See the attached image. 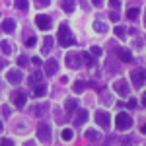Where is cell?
<instances>
[{
  "mask_svg": "<svg viewBox=\"0 0 146 146\" xmlns=\"http://www.w3.org/2000/svg\"><path fill=\"white\" fill-rule=\"evenodd\" d=\"M56 41H58V45H60V47H70V45H74V43H76L74 35L70 33V29H68V23H60V25H58Z\"/></svg>",
  "mask_w": 146,
  "mask_h": 146,
  "instance_id": "obj_1",
  "label": "cell"
},
{
  "mask_svg": "<svg viewBox=\"0 0 146 146\" xmlns=\"http://www.w3.org/2000/svg\"><path fill=\"white\" fill-rule=\"evenodd\" d=\"M115 125H117V129L119 131H127V129H131L133 127V119H131V115L125 111H119L117 113V117H115Z\"/></svg>",
  "mask_w": 146,
  "mask_h": 146,
  "instance_id": "obj_2",
  "label": "cell"
},
{
  "mask_svg": "<svg viewBox=\"0 0 146 146\" xmlns=\"http://www.w3.org/2000/svg\"><path fill=\"white\" fill-rule=\"evenodd\" d=\"M113 90L119 94V98H129L131 96V88H129V84H127V80H115V84H113Z\"/></svg>",
  "mask_w": 146,
  "mask_h": 146,
  "instance_id": "obj_3",
  "label": "cell"
},
{
  "mask_svg": "<svg viewBox=\"0 0 146 146\" xmlns=\"http://www.w3.org/2000/svg\"><path fill=\"white\" fill-rule=\"evenodd\" d=\"M80 64H82V55L80 53H68L66 55V66L68 68H80Z\"/></svg>",
  "mask_w": 146,
  "mask_h": 146,
  "instance_id": "obj_4",
  "label": "cell"
},
{
  "mask_svg": "<svg viewBox=\"0 0 146 146\" xmlns=\"http://www.w3.org/2000/svg\"><path fill=\"white\" fill-rule=\"evenodd\" d=\"M131 82L135 84V88H142L144 86V70H140V68H136L131 72Z\"/></svg>",
  "mask_w": 146,
  "mask_h": 146,
  "instance_id": "obj_5",
  "label": "cell"
},
{
  "mask_svg": "<svg viewBox=\"0 0 146 146\" xmlns=\"http://www.w3.org/2000/svg\"><path fill=\"white\" fill-rule=\"evenodd\" d=\"M37 135H39V140L49 142V140H51V125L49 123H41L39 129H37Z\"/></svg>",
  "mask_w": 146,
  "mask_h": 146,
  "instance_id": "obj_6",
  "label": "cell"
},
{
  "mask_svg": "<svg viewBox=\"0 0 146 146\" xmlns=\"http://www.w3.org/2000/svg\"><path fill=\"white\" fill-rule=\"evenodd\" d=\"M96 123L103 127V129H107L109 125H111V117H109V113L107 111H98L96 113Z\"/></svg>",
  "mask_w": 146,
  "mask_h": 146,
  "instance_id": "obj_7",
  "label": "cell"
},
{
  "mask_svg": "<svg viewBox=\"0 0 146 146\" xmlns=\"http://www.w3.org/2000/svg\"><path fill=\"white\" fill-rule=\"evenodd\" d=\"M35 25H37L39 29L47 31V29L51 27V18L45 16V14H39V16H35Z\"/></svg>",
  "mask_w": 146,
  "mask_h": 146,
  "instance_id": "obj_8",
  "label": "cell"
},
{
  "mask_svg": "<svg viewBox=\"0 0 146 146\" xmlns=\"http://www.w3.org/2000/svg\"><path fill=\"white\" fill-rule=\"evenodd\" d=\"M115 55H117V58H121L123 62H131V60H133V55H131L127 49H121V47L115 49Z\"/></svg>",
  "mask_w": 146,
  "mask_h": 146,
  "instance_id": "obj_9",
  "label": "cell"
},
{
  "mask_svg": "<svg viewBox=\"0 0 146 146\" xmlns=\"http://www.w3.org/2000/svg\"><path fill=\"white\" fill-rule=\"evenodd\" d=\"M6 78H8L10 84H20V82H22V72H20V70H10V72L6 74Z\"/></svg>",
  "mask_w": 146,
  "mask_h": 146,
  "instance_id": "obj_10",
  "label": "cell"
},
{
  "mask_svg": "<svg viewBox=\"0 0 146 146\" xmlns=\"http://www.w3.org/2000/svg\"><path fill=\"white\" fill-rule=\"evenodd\" d=\"M12 101H14V105H16V107H23L27 100H25V94H22V92H16V94L12 96Z\"/></svg>",
  "mask_w": 146,
  "mask_h": 146,
  "instance_id": "obj_11",
  "label": "cell"
},
{
  "mask_svg": "<svg viewBox=\"0 0 146 146\" xmlns=\"http://www.w3.org/2000/svg\"><path fill=\"white\" fill-rule=\"evenodd\" d=\"M56 70H58V62L55 58H51V60L45 62V74H56Z\"/></svg>",
  "mask_w": 146,
  "mask_h": 146,
  "instance_id": "obj_12",
  "label": "cell"
},
{
  "mask_svg": "<svg viewBox=\"0 0 146 146\" xmlns=\"http://www.w3.org/2000/svg\"><path fill=\"white\" fill-rule=\"evenodd\" d=\"M86 138H88V140H92V142H100V140H101V135L98 133V131H94V129H88V131H86Z\"/></svg>",
  "mask_w": 146,
  "mask_h": 146,
  "instance_id": "obj_13",
  "label": "cell"
},
{
  "mask_svg": "<svg viewBox=\"0 0 146 146\" xmlns=\"http://www.w3.org/2000/svg\"><path fill=\"white\" fill-rule=\"evenodd\" d=\"M88 117H90L88 109H80V111H78V115H76V123H78V125L86 123V121H88Z\"/></svg>",
  "mask_w": 146,
  "mask_h": 146,
  "instance_id": "obj_14",
  "label": "cell"
},
{
  "mask_svg": "<svg viewBox=\"0 0 146 146\" xmlns=\"http://www.w3.org/2000/svg\"><path fill=\"white\" fill-rule=\"evenodd\" d=\"M2 29L8 31V33H12V31L16 29V22H14V20H4V22H2Z\"/></svg>",
  "mask_w": 146,
  "mask_h": 146,
  "instance_id": "obj_15",
  "label": "cell"
},
{
  "mask_svg": "<svg viewBox=\"0 0 146 146\" xmlns=\"http://www.w3.org/2000/svg\"><path fill=\"white\" fill-rule=\"evenodd\" d=\"M74 8H76V0H62V10H64V12L70 14Z\"/></svg>",
  "mask_w": 146,
  "mask_h": 146,
  "instance_id": "obj_16",
  "label": "cell"
},
{
  "mask_svg": "<svg viewBox=\"0 0 146 146\" xmlns=\"http://www.w3.org/2000/svg\"><path fill=\"white\" fill-rule=\"evenodd\" d=\"M41 78H43V74L37 70V72H33L31 76H29V80H27V84H31V86H35V84H39L41 82Z\"/></svg>",
  "mask_w": 146,
  "mask_h": 146,
  "instance_id": "obj_17",
  "label": "cell"
},
{
  "mask_svg": "<svg viewBox=\"0 0 146 146\" xmlns=\"http://www.w3.org/2000/svg\"><path fill=\"white\" fill-rule=\"evenodd\" d=\"M53 43H55V39H53V37H45V39H43V55H47V53L51 51Z\"/></svg>",
  "mask_w": 146,
  "mask_h": 146,
  "instance_id": "obj_18",
  "label": "cell"
},
{
  "mask_svg": "<svg viewBox=\"0 0 146 146\" xmlns=\"http://www.w3.org/2000/svg\"><path fill=\"white\" fill-rule=\"evenodd\" d=\"M33 94H35V98H43V96H47V86H43V84H37Z\"/></svg>",
  "mask_w": 146,
  "mask_h": 146,
  "instance_id": "obj_19",
  "label": "cell"
},
{
  "mask_svg": "<svg viewBox=\"0 0 146 146\" xmlns=\"http://www.w3.org/2000/svg\"><path fill=\"white\" fill-rule=\"evenodd\" d=\"M64 109H66V111H76V109H78V101L76 100H66Z\"/></svg>",
  "mask_w": 146,
  "mask_h": 146,
  "instance_id": "obj_20",
  "label": "cell"
},
{
  "mask_svg": "<svg viewBox=\"0 0 146 146\" xmlns=\"http://www.w3.org/2000/svg\"><path fill=\"white\" fill-rule=\"evenodd\" d=\"M16 8L22 12H27V8H29V0H16Z\"/></svg>",
  "mask_w": 146,
  "mask_h": 146,
  "instance_id": "obj_21",
  "label": "cell"
},
{
  "mask_svg": "<svg viewBox=\"0 0 146 146\" xmlns=\"http://www.w3.org/2000/svg\"><path fill=\"white\" fill-rule=\"evenodd\" d=\"M94 29H96L98 33H105V31H107V25L98 20V22H94Z\"/></svg>",
  "mask_w": 146,
  "mask_h": 146,
  "instance_id": "obj_22",
  "label": "cell"
},
{
  "mask_svg": "<svg viewBox=\"0 0 146 146\" xmlns=\"http://www.w3.org/2000/svg\"><path fill=\"white\" fill-rule=\"evenodd\" d=\"M82 60L86 62V66H94V64H96V60H94L92 53H84V55H82Z\"/></svg>",
  "mask_w": 146,
  "mask_h": 146,
  "instance_id": "obj_23",
  "label": "cell"
},
{
  "mask_svg": "<svg viewBox=\"0 0 146 146\" xmlns=\"http://www.w3.org/2000/svg\"><path fill=\"white\" fill-rule=\"evenodd\" d=\"M0 51H2L4 55H10L12 53V45L8 43V41H0Z\"/></svg>",
  "mask_w": 146,
  "mask_h": 146,
  "instance_id": "obj_24",
  "label": "cell"
},
{
  "mask_svg": "<svg viewBox=\"0 0 146 146\" xmlns=\"http://www.w3.org/2000/svg\"><path fill=\"white\" fill-rule=\"evenodd\" d=\"M47 109H49V107H47L45 103H41V105H35V107H33V113H35V115H45Z\"/></svg>",
  "mask_w": 146,
  "mask_h": 146,
  "instance_id": "obj_25",
  "label": "cell"
},
{
  "mask_svg": "<svg viewBox=\"0 0 146 146\" xmlns=\"http://www.w3.org/2000/svg\"><path fill=\"white\" fill-rule=\"evenodd\" d=\"M84 88H86V84H84L82 80H78V82H74V86H72V90L76 92V94H82V92H84Z\"/></svg>",
  "mask_w": 146,
  "mask_h": 146,
  "instance_id": "obj_26",
  "label": "cell"
},
{
  "mask_svg": "<svg viewBox=\"0 0 146 146\" xmlns=\"http://www.w3.org/2000/svg\"><path fill=\"white\" fill-rule=\"evenodd\" d=\"M138 14H140L138 8H131V10L127 12V18H129V20H136V18H138Z\"/></svg>",
  "mask_w": 146,
  "mask_h": 146,
  "instance_id": "obj_27",
  "label": "cell"
},
{
  "mask_svg": "<svg viewBox=\"0 0 146 146\" xmlns=\"http://www.w3.org/2000/svg\"><path fill=\"white\" fill-rule=\"evenodd\" d=\"M72 136H74L72 129H64L62 131V140H72Z\"/></svg>",
  "mask_w": 146,
  "mask_h": 146,
  "instance_id": "obj_28",
  "label": "cell"
},
{
  "mask_svg": "<svg viewBox=\"0 0 146 146\" xmlns=\"http://www.w3.org/2000/svg\"><path fill=\"white\" fill-rule=\"evenodd\" d=\"M35 43H37V37L29 35V37H27V41H25V47H35Z\"/></svg>",
  "mask_w": 146,
  "mask_h": 146,
  "instance_id": "obj_29",
  "label": "cell"
},
{
  "mask_svg": "<svg viewBox=\"0 0 146 146\" xmlns=\"http://www.w3.org/2000/svg\"><path fill=\"white\" fill-rule=\"evenodd\" d=\"M115 35H117V37H123L125 35V27L123 25H115Z\"/></svg>",
  "mask_w": 146,
  "mask_h": 146,
  "instance_id": "obj_30",
  "label": "cell"
},
{
  "mask_svg": "<svg viewBox=\"0 0 146 146\" xmlns=\"http://www.w3.org/2000/svg\"><path fill=\"white\" fill-rule=\"evenodd\" d=\"M109 6L111 8H119L121 6V0H109Z\"/></svg>",
  "mask_w": 146,
  "mask_h": 146,
  "instance_id": "obj_31",
  "label": "cell"
},
{
  "mask_svg": "<svg viewBox=\"0 0 146 146\" xmlns=\"http://www.w3.org/2000/svg\"><path fill=\"white\" fill-rule=\"evenodd\" d=\"M109 20H111V22H119V14H117V12H111V14H109Z\"/></svg>",
  "mask_w": 146,
  "mask_h": 146,
  "instance_id": "obj_32",
  "label": "cell"
},
{
  "mask_svg": "<svg viewBox=\"0 0 146 146\" xmlns=\"http://www.w3.org/2000/svg\"><path fill=\"white\" fill-rule=\"evenodd\" d=\"M25 64H27V58L25 56H20L18 58V66H25Z\"/></svg>",
  "mask_w": 146,
  "mask_h": 146,
  "instance_id": "obj_33",
  "label": "cell"
},
{
  "mask_svg": "<svg viewBox=\"0 0 146 146\" xmlns=\"http://www.w3.org/2000/svg\"><path fill=\"white\" fill-rule=\"evenodd\" d=\"M92 55H96V56L101 55V49H100V47H92Z\"/></svg>",
  "mask_w": 146,
  "mask_h": 146,
  "instance_id": "obj_34",
  "label": "cell"
},
{
  "mask_svg": "<svg viewBox=\"0 0 146 146\" xmlns=\"http://www.w3.org/2000/svg\"><path fill=\"white\" fill-rule=\"evenodd\" d=\"M31 62H33L35 66H39V64H41V58H39V56H33V58H31Z\"/></svg>",
  "mask_w": 146,
  "mask_h": 146,
  "instance_id": "obj_35",
  "label": "cell"
},
{
  "mask_svg": "<svg viewBox=\"0 0 146 146\" xmlns=\"http://www.w3.org/2000/svg\"><path fill=\"white\" fill-rule=\"evenodd\" d=\"M127 107H129V109H135V107H136V101H135V100H131L129 103H127Z\"/></svg>",
  "mask_w": 146,
  "mask_h": 146,
  "instance_id": "obj_36",
  "label": "cell"
},
{
  "mask_svg": "<svg viewBox=\"0 0 146 146\" xmlns=\"http://www.w3.org/2000/svg\"><path fill=\"white\" fill-rule=\"evenodd\" d=\"M49 2H51V0H37L39 6H49Z\"/></svg>",
  "mask_w": 146,
  "mask_h": 146,
  "instance_id": "obj_37",
  "label": "cell"
},
{
  "mask_svg": "<svg viewBox=\"0 0 146 146\" xmlns=\"http://www.w3.org/2000/svg\"><path fill=\"white\" fill-rule=\"evenodd\" d=\"M2 144H6V146H12V140H8V138H4V140H2Z\"/></svg>",
  "mask_w": 146,
  "mask_h": 146,
  "instance_id": "obj_38",
  "label": "cell"
},
{
  "mask_svg": "<svg viewBox=\"0 0 146 146\" xmlns=\"http://www.w3.org/2000/svg\"><path fill=\"white\" fill-rule=\"evenodd\" d=\"M4 66H6V60H2V58H0V70H2Z\"/></svg>",
  "mask_w": 146,
  "mask_h": 146,
  "instance_id": "obj_39",
  "label": "cell"
},
{
  "mask_svg": "<svg viewBox=\"0 0 146 146\" xmlns=\"http://www.w3.org/2000/svg\"><path fill=\"white\" fill-rule=\"evenodd\" d=\"M92 2H94L96 6H100V4H101V0H92Z\"/></svg>",
  "mask_w": 146,
  "mask_h": 146,
  "instance_id": "obj_40",
  "label": "cell"
},
{
  "mask_svg": "<svg viewBox=\"0 0 146 146\" xmlns=\"http://www.w3.org/2000/svg\"><path fill=\"white\" fill-rule=\"evenodd\" d=\"M0 133H2V121H0Z\"/></svg>",
  "mask_w": 146,
  "mask_h": 146,
  "instance_id": "obj_41",
  "label": "cell"
}]
</instances>
